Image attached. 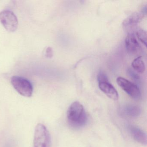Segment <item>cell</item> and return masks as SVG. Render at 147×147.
Returning <instances> with one entry per match:
<instances>
[{"instance_id":"7a4b0ae2","label":"cell","mask_w":147,"mask_h":147,"mask_svg":"<svg viewBox=\"0 0 147 147\" xmlns=\"http://www.w3.org/2000/svg\"><path fill=\"white\" fill-rule=\"evenodd\" d=\"M51 137L45 125L39 123L36 126L33 147H51Z\"/></svg>"},{"instance_id":"30bf717a","label":"cell","mask_w":147,"mask_h":147,"mask_svg":"<svg viewBox=\"0 0 147 147\" xmlns=\"http://www.w3.org/2000/svg\"><path fill=\"white\" fill-rule=\"evenodd\" d=\"M122 113L124 115L131 118L136 117L141 113V109L136 106L127 105L123 107Z\"/></svg>"},{"instance_id":"8fae6325","label":"cell","mask_w":147,"mask_h":147,"mask_svg":"<svg viewBox=\"0 0 147 147\" xmlns=\"http://www.w3.org/2000/svg\"><path fill=\"white\" fill-rule=\"evenodd\" d=\"M131 66L135 71L141 74L143 73L145 70V64L142 57H138L134 59L131 63Z\"/></svg>"},{"instance_id":"ba28073f","label":"cell","mask_w":147,"mask_h":147,"mask_svg":"<svg viewBox=\"0 0 147 147\" xmlns=\"http://www.w3.org/2000/svg\"><path fill=\"white\" fill-rule=\"evenodd\" d=\"M129 130L133 139L139 143L146 144L147 136L146 134L142 130L133 125L129 126Z\"/></svg>"},{"instance_id":"7c38bea8","label":"cell","mask_w":147,"mask_h":147,"mask_svg":"<svg viewBox=\"0 0 147 147\" xmlns=\"http://www.w3.org/2000/svg\"><path fill=\"white\" fill-rule=\"evenodd\" d=\"M137 38L145 46L147 43V33L146 32L142 30H139L136 32V34Z\"/></svg>"},{"instance_id":"5b68a950","label":"cell","mask_w":147,"mask_h":147,"mask_svg":"<svg viewBox=\"0 0 147 147\" xmlns=\"http://www.w3.org/2000/svg\"><path fill=\"white\" fill-rule=\"evenodd\" d=\"M117 82L119 86L132 98L136 100L140 98L141 92L136 85L122 77H118Z\"/></svg>"},{"instance_id":"52a82bcc","label":"cell","mask_w":147,"mask_h":147,"mask_svg":"<svg viewBox=\"0 0 147 147\" xmlns=\"http://www.w3.org/2000/svg\"><path fill=\"white\" fill-rule=\"evenodd\" d=\"M98 86L100 90L109 98L114 100L118 99L117 91L109 81L98 82Z\"/></svg>"},{"instance_id":"4fadbf2b","label":"cell","mask_w":147,"mask_h":147,"mask_svg":"<svg viewBox=\"0 0 147 147\" xmlns=\"http://www.w3.org/2000/svg\"><path fill=\"white\" fill-rule=\"evenodd\" d=\"M97 79H98V82L108 81V78H107V76H106L105 74L101 71L99 72L98 76H97Z\"/></svg>"},{"instance_id":"277c9868","label":"cell","mask_w":147,"mask_h":147,"mask_svg":"<svg viewBox=\"0 0 147 147\" xmlns=\"http://www.w3.org/2000/svg\"><path fill=\"white\" fill-rule=\"evenodd\" d=\"M0 22L5 29L10 32L15 31L18 28V18L11 11L4 10L0 12Z\"/></svg>"},{"instance_id":"8992f818","label":"cell","mask_w":147,"mask_h":147,"mask_svg":"<svg viewBox=\"0 0 147 147\" xmlns=\"http://www.w3.org/2000/svg\"><path fill=\"white\" fill-rule=\"evenodd\" d=\"M125 42L126 50L130 54H135L139 50L140 45L135 33H129L125 38Z\"/></svg>"},{"instance_id":"3957f363","label":"cell","mask_w":147,"mask_h":147,"mask_svg":"<svg viewBox=\"0 0 147 147\" xmlns=\"http://www.w3.org/2000/svg\"><path fill=\"white\" fill-rule=\"evenodd\" d=\"M11 82L15 90L22 96L28 98L32 95L33 87L27 79L20 76H13Z\"/></svg>"},{"instance_id":"6da1fadb","label":"cell","mask_w":147,"mask_h":147,"mask_svg":"<svg viewBox=\"0 0 147 147\" xmlns=\"http://www.w3.org/2000/svg\"><path fill=\"white\" fill-rule=\"evenodd\" d=\"M67 117L70 125L76 128L85 125L88 119L83 106L78 101L70 105L67 112Z\"/></svg>"},{"instance_id":"9c48e42d","label":"cell","mask_w":147,"mask_h":147,"mask_svg":"<svg viewBox=\"0 0 147 147\" xmlns=\"http://www.w3.org/2000/svg\"><path fill=\"white\" fill-rule=\"evenodd\" d=\"M144 15L142 13H135L127 17L123 22V26L125 28H130L135 26L143 18Z\"/></svg>"}]
</instances>
